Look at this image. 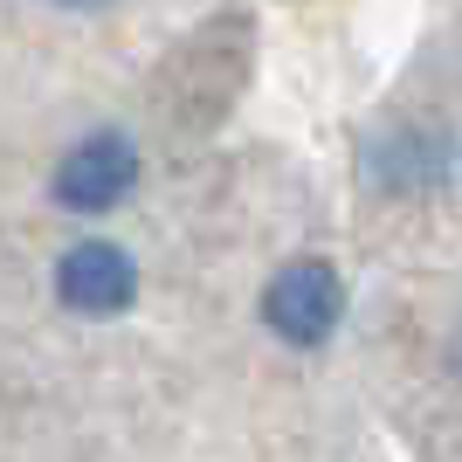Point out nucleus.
Here are the masks:
<instances>
[{"mask_svg": "<svg viewBox=\"0 0 462 462\" xmlns=\"http://www.w3.org/2000/svg\"><path fill=\"white\" fill-rule=\"evenodd\" d=\"M56 304L77 318H125L138 304V263L111 235H83L56 255Z\"/></svg>", "mask_w": 462, "mask_h": 462, "instance_id": "3", "label": "nucleus"}, {"mask_svg": "<svg viewBox=\"0 0 462 462\" xmlns=\"http://www.w3.org/2000/svg\"><path fill=\"white\" fill-rule=\"evenodd\" d=\"M138 173H145V159H138V145L125 132H83L69 152L56 159V173H49V193H56L62 214H83V221H97V214L125 208L138 193Z\"/></svg>", "mask_w": 462, "mask_h": 462, "instance_id": "1", "label": "nucleus"}, {"mask_svg": "<svg viewBox=\"0 0 462 462\" xmlns=\"http://www.w3.org/2000/svg\"><path fill=\"white\" fill-rule=\"evenodd\" d=\"M263 325L283 346H325L331 331L346 325V276L331 270L325 255H297L263 283Z\"/></svg>", "mask_w": 462, "mask_h": 462, "instance_id": "2", "label": "nucleus"}, {"mask_svg": "<svg viewBox=\"0 0 462 462\" xmlns=\"http://www.w3.org/2000/svg\"><path fill=\"white\" fill-rule=\"evenodd\" d=\"M49 7H69V14H90V7H111V0H49Z\"/></svg>", "mask_w": 462, "mask_h": 462, "instance_id": "5", "label": "nucleus"}, {"mask_svg": "<svg viewBox=\"0 0 462 462\" xmlns=\"http://www.w3.org/2000/svg\"><path fill=\"white\" fill-rule=\"evenodd\" d=\"M456 173V145L442 132H428V125H401V132H386L373 145V180L393 193H421V187H442Z\"/></svg>", "mask_w": 462, "mask_h": 462, "instance_id": "4", "label": "nucleus"}]
</instances>
